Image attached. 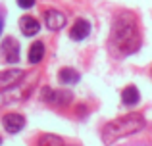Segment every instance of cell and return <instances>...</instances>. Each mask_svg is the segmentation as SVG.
<instances>
[{
  "label": "cell",
  "instance_id": "6da1fadb",
  "mask_svg": "<svg viewBox=\"0 0 152 146\" xmlns=\"http://www.w3.org/2000/svg\"><path fill=\"white\" fill-rule=\"evenodd\" d=\"M112 38L115 46L123 54H131L141 44V35H139L137 21L131 14H119L115 15L114 25H112Z\"/></svg>",
  "mask_w": 152,
  "mask_h": 146
},
{
  "label": "cell",
  "instance_id": "3957f363",
  "mask_svg": "<svg viewBox=\"0 0 152 146\" xmlns=\"http://www.w3.org/2000/svg\"><path fill=\"white\" fill-rule=\"evenodd\" d=\"M0 54H2L4 62L15 64V62L19 60V44H18V41L12 38V37H6L2 41V46H0Z\"/></svg>",
  "mask_w": 152,
  "mask_h": 146
},
{
  "label": "cell",
  "instance_id": "7c38bea8",
  "mask_svg": "<svg viewBox=\"0 0 152 146\" xmlns=\"http://www.w3.org/2000/svg\"><path fill=\"white\" fill-rule=\"evenodd\" d=\"M37 146H64V140L56 135H42L39 139Z\"/></svg>",
  "mask_w": 152,
  "mask_h": 146
},
{
  "label": "cell",
  "instance_id": "2e32d148",
  "mask_svg": "<svg viewBox=\"0 0 152 146\" xmlns=\"http://www.w3.org/2000/svg\"><path fill=\"white\" fill-rule=\"evenodd\" d=\"M64 146H73V144H64Z\"/></svg>",
  "mask_w": 152,
  "mask_h": 146
},
{
  "label": "cell",
  "instance_id": "5b68a950",
  "mask_svg": "<svg viewBox=\"0 0 152 146\" xmlns=\"http://www.w3.org/2000/svg\"><path fill=\"white\" fill-rule=\"evenodd\" d=\"M23 69H8L0 73V89H12L23 79Z\"/></svg>",
  "mask_w": 152,
  "mask_h": 146
},
{
  "label": "cell",
  "instance_id": "7a4b0ae2",
  "mask_svg": "<svg viewBox=\"0 0 152 146\" xmlns=\"http://www.w3.org/2000/svg\"><path fill=\"white\" fill-rule=\"evenodd\" d=\"M142 127H145V117H142L141 113H127V115L118 117V119L110 121L108 125H104L102 140L106 144H110L118 139L135 135V133H139Z\"/></svg>",
  "mask_w": 152,
  "mask_h": 146
},
{
  "label": "cell",
  "instance_id": "4fadbf2b",
  "mask_svg": "<svg viewBox=\"0 0 152 146\" xmlns=\"http://www.w3.org/2000/svg\"><path fill=\"white\" fill-rule=\"evenodd\" d=\"M71 94L66 92V90H54V98H52V104H69Z\"/></svg>",
  "mask_w": 152,
  "mask_h": 146
},
{
  "label": "cell",
  "instance_id": "5bb4252c",
  "mask_svg": "<svg viewBox=\"0 0 152 146\" xmlns=\"http://www.w3.org/2000/svg\"><path fill=\"white\" fill-rule=\"evenodd\" d=\"M18 6L27 10V8H33L35 6V0H18Z\"/></svg>",
  "mask_w": 152,
  "mask_h": 146
},
{
  "label": "cell",
  "instance_id": "9a60e30c",
  "mask_svg": "<svg viewBox=\"0 0 152 146\" xmlns=\"http://www.w3.org/2000/svg\"><path fill=\"white\" fill-rule=\"evenodd\" d=\"M2 25H4V21H2V17H0V31H2Z\"/></svg>",
  "mask_w": 152,
  "mask_h": 146
},
{
  "label": "cell",
  "instance_id": "52a82bcc",
  "mask_svg": "<svg viewBox=\"0 0 152 146\" xmlns=\"http://www.w3.org/2000/svg\"><path fill=\"white\" fill-rule=\"evenodd\" d=\"M89 33H91L89 21H85V19H77V21L73 23V27H71V31H69V37L73 38V41H83L85 37H89Z\"/></svg>",
  "mask_w": 152,
  "mask_h": 146
},
{
  "label": "cell",
  "instance_id": "ba28073f",
  "mask_svg": "<svg viewBox=\"0 0 152 146\" xmlns=\"http://www.w3.org/2000/svg\"><path fill=\"white\" fill-rule=\"evenodd\" d=\"M19 29L23 31L25 37H33V35H37L39 31H41V23L35 17H31V15H25V17H21V21H19Z\"/></svg>",
  "mask_w": 152,
  "mask_h": 146
},
{
  "label": "cell",
  "instance_id": "e0dca14e",
  "mask_svg": "<svg viewBox=\"0 0 152 146\" xmlns=\"http://www.w3.org/2000/svg\"><path fill=\"white\" fill-rule=\"evenodd\" d=\"M0 144H2V139H0Z\"/></svg>",
  "mask_w": 152,
  "mask_h": 146
},
{
  "label": "cell",
  "instance_id": "8fae6325",
  "mask_svg": "<svg viewBox=\"0 0 152 146\" xmlns=\"http://www.w3.org/2000/svg\"><path fill=\"white\" fill-rule=\"evenodd\" d=\"M45 56V44L42 42H33L29 48V62L31 64H39Z\"/></svg>",
  "mask_w": 152,
  "mask_h": 146
},
{
  "label": "cell",
  "instance_id": "277c9868",
  "mask_svg": "<svg viewBox=\"0 0 152 146\" xmlns=\"http://www.w3.org/2000/svg\"><path fill=\"white\" fill-rule=\"evenodd\" d=\"M2 125H4V129H6L8 133H19L23 129V125H25V117L21 115V113H15V112H12V113H6V115L2 117Z\"/></svg>",
  "mask_w": 152,
  "mask_h": 146
},
{
  "label": "cell",
  "instance_id": "30bf717a",
  "mask_svg": "<svg viewBox=\"0 0 152 146\" xmlns=\"http://www.w3.org/2000/svg\"><path fill=\"white\" fill-rule=\"evenodd\" d=\"M58 79L64 83V85H73V83L79 81V73L75 71V69H71V68H64V69H60Z\"/></svg>",
  "mask_w": 152,
  "mask_h": 146
},
{
  "label": "cell",
  "instance_id": "9c48e42d",
  "mask_svg": "<svg viewBox=\"0 0 152 146\" xmlns=\"http://www.w3.org/2000/svg\"><path fill=\"white\" fill-rule=\"evenodd\" d=\"M139 98H141V94H139V89H137V86L129 85V86H125V89H123L121 100H123V104H125V106H135V104H139Z\"/></svg>",
  "mask_w": 152,
  "mask_h": 146
},
{
  "label": "cell",
  "instance_id": "8992f818",
  "mask_svg": "<svg viewBox=\"0 0 152 146\" xmlns=\"http://www.w3.org/2000/svg\"><path fill=\"white\" fill-rule=\"evenodd\" d=\"M45 23H46V27H48L50 31H58V29H62V27L66 25V15H64L62 12H58V10H48L45 14Z\"/></svg>",
  "mask_w": 152,
  "mask_h": 146
}]
</instances>
